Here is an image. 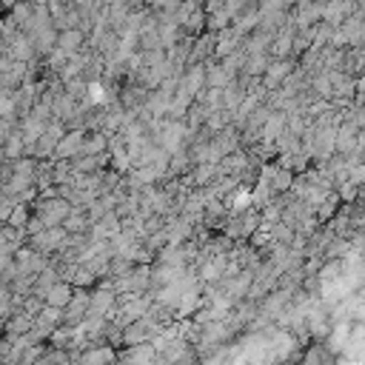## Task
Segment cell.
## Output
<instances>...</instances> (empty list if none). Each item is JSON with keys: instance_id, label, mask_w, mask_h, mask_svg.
Instances as JSON below:
<instances>
[{"instance_id": "cell-1", "label": "cell", "mask_w": 365, "mask_h": 365, "mask_svg": "<svg viewBox=\"0 0 365 365\" xmlns=\"http://www.w3.org/2000/svg\"><path fill=\"white\" fill-rule=\"evenodd\" d=\"M31 205H34V217L40 220L43 228L60 225L68 217V211H71V202L66 197H57V194L54 197H37Z\"/></svg>"}, {"instance_id": "cell-2", "label": "cell", "mask_w": 365, "mask_h": 365, "mask_svg": "<svg viewBox=\"0 0 365 365\" xmlns=\"http://www.w3.org/2000/svg\"><path fill=\"white\" fill-rule=\"evenodd\" d=\"M66 242H68V231H66L63 225L40 228V231H34V234H29V237H26V245H29V248H34L37 254H46V257H51V254L63 251V248H66Z\"/></svg>"}, {"instance_id": "cell-3", "label": "cell", "mask_w": 365, "mask_h": 365, "mask_svg": "<svg viewBox=\"0 0 365 365\" xmlns=\"http://www.w3.org/2000/svg\"><path fill=\"white\" fill-rule=\"evenodd\" d=\"M163 328L157 325V322H151L145 314L140 317V319H134V322H128L125 328H123V345H140V342H151L157 334H160Z\"/></svg>"}, {"instance_id": "cell-4", "label": "cell", "mask_w": 365, "mask_h": 365, "mask_svg": "<svg viewBox=\"0 0 365 365\" xmlns=\"http://www.w3.org/2000/svg\"><path fill=\"white\" fill-rule=\"evenodd\" d=\"M117 348L111 345H88L86 351L71 356V365H114Z\"/></svg>"}, {"instance_id": "cell-5", "label": "cell", "mask_w": 365, "mask_h": 365, "mask_svg": "<svg viewBox=\"0 0 365 365\" xmlns=\"http://www.w3.org/2000/svg\"><path fill=\"white\" fill-rule=\"evenodd\" d=\"M294 71V63H291V57H285V60H268V66H265V71L259 74V86L265 88V91H274L288 74Z\"/></svg>"}, {"instance_id": "cell-6", "label": "cell", "mask_w": 365, "mask_h": 365, "mask_svg": "<svg viewBox=\"0 0 365 365\" xmlns=\"http://www.w3.org/2000/svg\"><path fill=\"white\" fill-rule=\"evenodd\" d=\"M83 137H86V131L66 128V134L57 140V145L51 151V160H71V157H77L80 148H83Z\"/></svg>"}, {"instance_id": "cell-7", "label": "cell", "mask_w": 365, "mask_h": 365, "mask_svg": "<svg viewBox=\"0 0 365 365\" xmlns=\"http://www.w3.org/2000/svg\"><path fill=\"white\" fill-rule=\"evenodd\" d=\"M86 311H88V288H74L68 305L63 308V325H71L74 328L86 317Z\"/></svg>"}, {"instance_id": "cell-8", "label": "cell", "mask_w": 365, "mask_h": 365, "mask_svg": "<svg viewBox=\"0 0 365 365\" xmlns=\"http://www.w3.org/2000/svg\"><path fill=\"white\" fill-rule=\"evenodd\" d=\"M322 17V3L319 0H297V11H294V26L302 29V26H311V23H319Z\"/></svg>"}, {"instance_id": "cell-9", "label": "cell", "mask_w": 365, "mask_h": 365, "mask_svg": "<svg viewBox=\"0 0 365 365\" xmlns=\"http://www.w3.org/2000/svg\"><path fill=\"white\" fill-rule=\"evenodd\" d=\"M86 46V31L83 29H60L57 31V40H54V48L66 51V54H74Z\"/></svg>"}, {"instance_id": "cell-10", "label": "cell", "mask_w": 365, "mask_h": 365, "mask_svg": "<svg viewBox=\"0 0 365 365\" xmlns=\"http://www.w3.org/2000/svg\"><path fill=\"white\" fill-rule=\"evenodd\" d=\"M117 231H120V217H117L114 211L103 214L97 222L88 225V237H91V240H111Z\"/></svg>"}, {"instance_id": "cell-11", "label": "cell", "mask_w": 365, "mask_h": 365, "mask_svg": "<svg viewBox=\"0 0 365 365\" xmlns=\"http://www.w3.org/2000/svg\"><path fill=\"white\" fill-rule=\"evenodd\" d=\"M71 294H74V288H71L66 279H57V282L43 294V302L51 305V308H66L68 299H71Z\"/></svg>"}, {"instance_id": "cell-12", "label": "cell", "mask_w": 365, "mask_h": 365, "mask_svg": "<svg viewBox=\"0 0 365 365\" xmlns=\"http://www.w3.org/2000/svg\"><path fill=\"white\" fill-rule=\"evenodd\" d=\"M26 242L23 228H11V225H0V254H14L20 245Z\"/></svg>"}, {"instance_id": "cell-13", "label": "cell", "mask_w": 365, "mask_h": 365, "mask_svg": "<svg viewBox=\"0 0 365 365\" xmlns=\"http://www.w3.org/2000/svg\"><path fill=\"white\" fill-rule=\"evenodd\" d=\"M154 262H163V265H171V268H188V259H185L180 245H163L154 254Z\"/></svg>"}, {"instance_id": "cell-14", "label": "cell", "mask_w": 365, "mask_h": 365, "mask_svg": "<svg viewBox=\"0 0 365 365\" xmlns=\"http://www.w3.org/2000/svg\"><path fill=\"white\" fill-rule=\"evenodd\" d=\"M108 151V134L106 131H86L80 154H106Z\"/></svg>"}, {"instance_id": "cell-15", "label": "cell", "mask_w": 365, "mask_h": 365, "mask_svg": "<svg viewBox=\"0 0 365 365\" xmlns=\"http://www.w3.org/2000/svg\"><path fill=\"white\" fill-rule=\"evenodd\" d=\"M68 234H86L88 231V217H86V208H71L68 217L60 222Z\"/></svg>"}, {"instance_id": "cell-16", "label": "cell", "mask_w": 365, "mask_h": 365, "mask_svg": "<svg viewBox=\"0 0 365 365\" xmlns=\"http://www.w3.org/2000/svg\"><path fill=\"white\" fill-rule=\"evenodd\" d=\"M228 83H231V77L222 71V66H217V63L205 66V86L208 88H225Z\"/></svg>"}, {"instance_id": "cell-17", "label": "cell", "mask_w": 365, "mask_h": 365, "mask_svg": "<svg viewBox=\"0 0 365 365\" xmlns=\"http://www.w3.org/2000/svg\"><path fill=\"white\" fill-rule=\"evenodd\" d=\"M29 217H31V211H29V202H14V205H11V211H9V220H6V225H11V228H26Z\"/></svg>"}, {"instance_id": "cell-18", "label": "cell", "mask_w": 365, "mask_h": 365, "mask_svg": "<svg viewBox=\"0 0 365 365\" xmlns=\"http://www.w3.org/2000/svg\"><path fill=\"white\" fill-rule=\"evenodd\" d=\"M71 334H74L71 325H57V328L48 334L46 342H48L51 348H68V345H71Z\"/></svg>"}, {"instance_id": "cell-19", "label": "cell", "mask_w": 365, "mask_h": 365, "mask_svg": "<svg viewBox=\"0 0 365 365\" xmlns=\"http://www.w3.org/2000/svg\"><path fill=\"white\" fill-rule=\"evenodd\" d=\"M9 114H14L11 91H9V88H0V117H9Z\"/></svg>"}, {"instance_id": "cell-20", "label": "cell", "mask_w": 365, "mask_h": 365, "mask_svg": "<svg viewBox=\"0 0 365 365\" xmlns=\"http://www.w3.org/2000/svg\"><path fill=\"white\" fill-rule=\"evenodd\" d=\"M151 6H160V9H165V0H148Z\"/></svg>"}, {"instance_id": "cell-21", "label": "cell", "mask_w": 365, "mask_h": 365, "mask_svg": "<svg viewBox=\"0 0 365 365\" xmlns=\"http://www.w3.org/2000/svg\"><path fill=\"white\" fill-rule=\"evenodd\" d=\"M279 3H282V6H294L297 0H279Z\"/></svg>"}, {"instance_id": "cell-22", "label": "cell", "mask_w": 365, "mask_h": 365, "mask_svg": "<svg viewBox=\"0 0 365 365\" xmlns=\"http://www.w3.org/2000/svg\"><path fill=\"white\" fill-rule=\"evenodd\" d=\"M46 3H54V0H46Z\"/></svg>"}]
</instances>
